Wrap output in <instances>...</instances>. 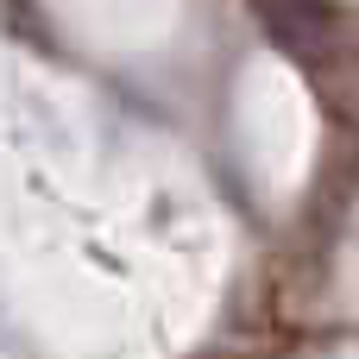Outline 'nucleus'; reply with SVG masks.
<instances>
[{
  "label": "nucleus",
  "mask_w": 359,
  "mask_h": 359,
  "mask_svg": "<svg viewBox=\"0 0 359 359\" xmlns=\"http://www.w3.org/2000/svg\"><path fill=\"white\" fill-rule=\"evenodd\" d=\"M328 76H334V88H341V101H347V107L359 114V50H347V57H341V63H334Z\"/></svg>",
  "instance_id": "obj_1"
}]
</instances>
